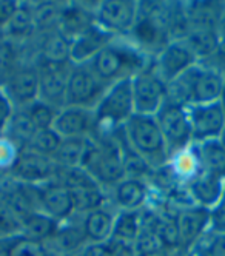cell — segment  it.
Listing matches in <instances>:
<instances>
[{
  "label": "cell",
  "instance_id": "16",
  "mask_svg": "<svg viewBox=\"0 0 225 256\" xmlns=\"http://www.w3.org/2000/svg\"><path fill=\"white\" fill-rule=\"evenodd\" d=\"M66 62L44 60L37 68L39 72V99L52 105L54 108L65 106V90L70 74Z\"/></svg>",
  "mask_w": 225,
  "mask_h": 256
},
{
  "label": "cell",
  "instance_id": "19",
  "mask_svg": "<svg viewBox=\"0 0 225 256\" xmlns=\"http://www.w3.org/2000/svg\"><path fill=\"white\" fill-rule=\"evenodd\" d=\"M4 91L14 106L26 108L39 99V72L36 68H22L14 71Z\"/></svg>",
  "mask_w": 225,
  "mask_h": 256
},
{
  "label": "cell",
  "instance_id": "11",
  "mask_svg": "<svg viewBox=\"0 0 225 256\" xmlns=\"http://www.w3.org/2000/svg\"><path fill=\"white\" fill-rule=\"evenodd\" d=\"M193 144L220 139L225 133V113L220 102L188 106Z\"/></svg>",
  "mask_w": 225,
  "mask_h": 256
},
{
  "label": "cell",
  "instance_id": "20",
  "mask_svg": "<svg viewBox=\"0 0 225 256\" xmlns=\"http://www.w3.org/2000/svg\"><path fill=\"white\" fill-rule=\"evenodd\" d=\"M188 192L198 207L213 212L225 196V179L202 170L188 182Z\"/></svg>",
  "mask_w": 225,
  "mask_h": 256
},
{
  "label": "cell",
  "instance_id": "38",
  "mask_svg": "<svg viewBox=\"0 0 225 256\" xmlns=\"http://www.w3.org/2000/svg\"><path fill=\"white\" fill-rule=\"evenodd\" d=\"M20 153L22 150L11 139L6 136H0V172H11Z\"/></svg>",
  "mask_w": 225,
  "mask_h": 256
},
{
  "label": "cell",
  "instance_id": "1",
  "mask_svg": "<svg viewBox=\"0 0 225 256\" xmlns=\"http://www.w3.org/2000/svg\"><path fill=\"white\" fill-rule=\"evenodd\" d=\"M170 88L174 90V93L168 94V99L185 106L205 105L220 100L225 79L220 71L196 64L186 70L179 79L168 85V90Z\"/></svg>",
  "mask_w": 225,
  "mask_h": 256
},
{
  "label": "cell",
  "instance_id": "40",
  "mask_svg": "<svg viewBox=\"0 0 225 256\" xmlns=\"http://www.w3.org/2000/svg\"><path fill=\"white\" fill-rule=\"evenodd\" d=\"M14 112H16V106L6 96L4 88H0V136H4Z\"/></svg>",
  "mask_w": 225,
  "mask_h": 256
},
{
  "label": "cell",
  "instance_id": "3",
  "mask_svg": "<svg viewBox=\"0 0 225 256\" xmlns=\"http://www.w3.org/2000/svg\"><path fill=\"white\" fill-rule=\"evenodd\" d=\"M122 128L130 145L148 164L150 168H159L170 159L165 139L154 116L134 114Z\"/></svg>",
  "mask_w": 225,
  "mask_h": 256
},
{
  "label": "cell",
  "instance_id": "2",
  "mask_svg": "<svg viewBox=\"0 0 225 256\" xmlns=\"http://www.w3.org/2000/svg\"><path fill=\"white\" fill-rule=\"evenodd\" d=\"M86 65L99 80L110 86L122 79H133L146 68V60L136 46L112 40Z\"/></svg>",
  "mask_w": 225,
  "mask_h": 256
},
{
  "label": "cell",
  "instance_id": "27",
  "mask_svg": "<svg viewBox=\"0 0 225 256\" xmlns=\"http://www.w3.org/2000/svg\"><path fill=\"white\" fill-rule=\"evenodd\" d=\"M172 172L174 178L186 180V184L192 182L202 172L199 153L194 144L172 156Z\"/></svg>",
  "mask_w": 225,
  "mask_h": 256
},
{
  "label": "cell",
  "instance_id": "30",
  "mask_svg": "<svg viewBox=\"0 0 225 256\" xmlns=\"http://www.w3.org/2000/svg\"><path fill=\"white\" fill-rule=\"evenodd\" d=\"M86 241L84 228H82V222L80 226H64V227H58L56 233L52 234V238L50 240V242H52L60 253L66 254V253H72L74 250H78L79 246L82 242Z\"/></svg>",
  "mask_w": 225,
  "mask_h": 256
},
{
  "label": "cell",
  "instance_id": "29",
  "mask_svg": "<svg viewBox=\"0 0 225 256\" xmlns=\"http://www.w3.org/2000/svg\"><path fill=\"white\" fill-rule=\"evenodd\" d=\"M139 233H140L139 213L122 210L114 218V227H112V236L110 241L114 240V242L130 244L139 241Z\"/></svg>",
  "mask_w": 225,
  "mask_h": 256
},
{
  "label": "cell",
  "instance_id": "43",
  "mask_svg": "<svg viewBox=\"0 0 225 256\" xmlns=\"http://www.w3.org/2000/svg\"><path fill=\"white\" fill-rule=\"evenodd\" d=\"M224 142H225V140H224Z\"/></svg>",
  "mask_w": 225,
  "mask_h": 256
},
{
  "label": "cell",
  "instance_id": "33",
  "mask_svg": "<svg viewBox=\"0 0 225 256\" xmlns=\"http://www.w3.org/2000/svg\"><path fill=\"white\" fill-rule=\"evenodd\" d=\"M26 114L30 116V119L32 120L34 126L39 130H46V128H52V124L56 120V116H58L59 110L54 108L52 105L37 99L34 104L28 105L26 108H24Z\"/></svg>",
  "mask_w": 225,
  "mask_h": 256
},
{
  "label": "cell",
  "instance_id": "4",
  "mask_svg": "<svg viewBox=\"0 0 225 256\" xmlns=\"http://www.w3.org/2000/svg\"><path fill=\"white\" fill-rule=\"evenodd\" d=\"M80 168L99 184H118L125 178L122 153L116 139L88 140Z\"/></svg>",
  "mask_w": 225,
  "mask_h": 256
},
{
  "label": "cell",
  "instance_id": "24",
  "mask_svg": "<svg viewBox=\"0 0 225 256\" xmlns=\"http://www.w3.org/2000/svg\"><path fill=\"white\" fill-rule=\"evenodd\" d=\"M36 133H37V128L34 126V124L30 119V116L26 114V112L24 108H18L14 112L4 136L11 139L17 147L24 152L28 148V145L32 140Z\"/></svg>",
  "mask_w": 225,
  "mask_h": 256
},
{
  "label": "cell",
  "instance_id": "42",
  "mask_svg": "<svg viewBox=\"0 0 225 256\" xmlns=\"http://www.w3.org/2000/svg\"><path fill=\"white\" fill-rule=\"evenodd\" d=\"M220 105H222V108H224V113H225V88H224V93H222V96H220Z\"/></svg>",
  "mask_w": 225,
  "mask_h": 256
},
{
  "label": "cell",
  "instance_id": "14",
  "mask_svg": "<svg viewBox=\"0 0 225 256\" xmlns=\"http://www.w3.org/2000/svg\"><path fill=\"white\" fill-rule=\"evenodd\" d=\"M196 54L186 42H173L162 48L154 70L160 79L166 85H170L179 79L186 70L196 65Z\"/></svg>",
  "mask_w": 225,
  "mask_h": 256
},
{
  "label": "cell",
  "instance_id": "9",
  "mask_svg": "<svg viewBox=\"0 0 225 256\" xmlns=\"http://www.w3.org/2000/svg\"><path fill=\"white\" fill-rule=\"evenodd\" d=\"M134 100V114L156 116L168 98V85L154 68H144L131 79Z\"/></svg>",
  "mask_w": 225,
  "mask_h": 256
},
{
  "label": "cell",
  "instance_id": "35",
  "mask_svg": "<svg viewBox=\"0 0 225 256\" xmlns=\"http://www.w3.org/2000/svg\"><path fill=\"white\" fill-rule=\"evenodd\" d=\"M34 26H36L34 12L28 6L17 5L12 17L6 25V30L10 34H14V36H25V34L31 32L34 30Z\"/></svg>",
  "mask_w": 225,
  "mask_h": 256
},
{
  "label": "cell",
  "instance_id": "26",
  "mask_svg": "<svg viewBox=\"0 0 225 256\" xmlns=\"http://www.w3.org/2000/svg\"><path fill=\"white\" fill-rule=\"evenodd\" d=\"M94 22H96L94 16H91L82 6L64 8L60 12V19H59V26L62 30L60 34H64L66 39L72 40L76 36H79L82 31H85Z\"/></svg>",
  "mask_w": 225,
  "mask_h": 256
},
{
  "label": "cell",
  "instance_id": "32",
  "mask_svg": "<svg viewBox=\"0 0 225 256\" xmlns=\"http://www.w3.org/2000/svg\"><path fill=\"white\" fill-rule=\"evenodd\" d=\"M60 142H62V138L56 133L54 128H46V130H39L34 134L26 150H31L34 153H39L42 156H48L52 159V156L59 148Z\"/></svg>",
  "mask_w": 225,
  "mask_h": 256
},
{
  "label": "cell",
  "instance_id": "17",
  "mask_svg": "<svg viewBox=\"0 0 225 256\" xmlns=\"http://www.w3.org/2000/svg\"><path fill=\"white\" fill-rule=\"evenodd\" d=\"M112 40H114V36L94 22L71 40L70 60L74 65H86Z\"/></svg>",
  "mask_w": 225,
  "mask_h": 256
},
{
  "label": "cell",
  "instance_id": "28",
  "mask_svg": "<svg viewBox=\"0 0 225 256\" xmlns=\"http://www.w3.org/2000/svg\"><path fill=\"white\" fill-rule=\"evenodd\" d=\"M90 139L74 138V139H62L60 145L56 154L52 156V160L56 166L62 168H76L80 167V162L84 158V153L86 150Z\"/></svg>",
  "mask_w": 225,
  "mask_h": 256
},
{
  "label": "cell",
  "instance_id": "41",
  "mask_svg": "<svg viewBox=\"0 0 225 256\" xmlns=\"http://www.w3.org/2000/svg\"><path fill=\"white\" fill-rule=\"evenodd\" d=\"M17 5V2H0V31L6 30V25L12 17Z\"/></svg>",
  "mask_w": 225,
  "mask_h": 256
},
{
  "label": "cell",
  "instance_id": "22",
  "mask_svg": "<svg viewBox=\"0 0 225 256\" xmlns=\"http://www.w3.org/2000/svg\"><path fill=\"white\" fill-rule=\"evenodd\" d=\"M148 199V187L139 178H124L114 186V202L125 212H138Z\"/></svg>",
  "mask_w": 225,
  "mask_h": 256
},
{
  "label": "cell",
  "instance_id": "15",
  "mask_svg": "<svg viewBox=\"0 0 225 256\" xmlns=\"http://www.w3.org/2000/svg\"><path fill=\"white\" fill-rule=\"evenodd\" d=\"M52 128L62 139H90L91 133L98 130L94 110L82 106H64L56 116Z\"/></svg>",
  "mask_w": 225,
  "mask_h": 256
},
{
  "label": "cell",
  "instance_id": "13",
  "mask_svg": "<svg viewBox=\"0 0 225 256\" xmlns=\"http://www.w3.org/2000/svg\"><path fill=\"white\" fill-rule=\"evenodd\" d=\"M37 208L45 214L51 216L54 221L65 222L76 212L70 192L60 184L58 179L45 182V184L32 187Z\"/></svg>",
  "mask_w": 225,
  "mask_h": 256
},
{
  "label": "cell",
  "instance_id": "21",
  "mask_svg": "<svg viewBox=\"0 0 225 256\" xmlns=\"http://www.w3.org/2000/svg\"><path fill=\"white\" fill-rule=\"evenodd\" d=\"M114 214L110 210L100 207L85 213L82 219V228L90 244H104L108 242L112 236L114 227Z\"/></svg>",
  "mask_w": 225,
  "mask_h": 256
},
{
  "label": "cell",
  "instance_id": "5",
  "mask_svg": "<svg viewBox=\"0 0 225 256\" xmlns=\"http://www.w3.org/2000/svg\"><path fill=\"white\" fill-rule=\"evenodd\" d=\"M98 128H122L134 116V100L131 79H122L111 84L98 106L94 108Z\"/></svg>",
  "mask_w": 225,
  "mask_h": 256
},
{
  "label": "cell",
  "instance_id": "25",
  "mask_svg": "<svg viewBox=\"0 0 225 256\" xmlns=\"http://www.w3.org/2000/svg\"><path fill=\"white\" fill-rule=\"evenodd\" d=\"M58 227V221H54L51 216L45 214L44 212L37 210L22 221V234L30 238V240L45 244L52 238Z\"/></svg>",
  "mask_w": 225,
  "mask_h": 256
},
{
  "label": "cell",
  "instance_id": "36",
  "mask_svg": "<svg viewBox=\"0 0 225 256\" xmlns=\"http://www.w3.org/2000/svg\"><path fill=\"white\" fill-rule=\"evenodd\" d=\"M22 234V222L14 212L0 199V240H12Z\"/></svg>",
  "mask_w": 225,
  "mask_h": 256
},
{
  "label": "cell",
  "instance_id": "23",
  "mask_svg": "<svg viewBox=\"0 0 225 256\" xmlns=\"http://www.w3.org/2000/svg\"><path fill=\"white\" fill-rule=\"evenodd\" d=\"M194 145L199 153L202 170L225 179V142L214 139Z\"/></svg>",
  "mask_w": 225,
  "mask_h": 256
},
{
  "label": "cell",
  "instance_id": "34",
  "mask_svg": "<svg viewBox=\"0 0 225 256\" xmlns=\"http://www.w3.org/2000/svg\"><path fill=\"white\" fill-rule=\"evenodd\" d=\"M71 40L64 34H52L44 45V60L50 62H66L70 59Z\"/></svg>",
  "mask_w": 225,
  "mask_h": 256
},
{
  "label": "cell",
  "instance_id": "18",
  "mask_svg": "<svg viewBox=\"0 0 225 256\" xmlns=\"http://www.w3.org/2000/svg\"><path fill=\"white\" fill-rule=\"evenodd\" d=\"M179 246L184 248L194 247L212 226V212L202 207H186L174 218Z\"/></svg>",
  "mask_w": 225,
  "mask_h": 256
},
{
  "label": "cell",
  "instance_id": "10",
  "mask_svg": "<svg viewBox=\"0 0 225 256\" xmlns=\"http://www.w3.org/2000/svg\"><path fill=\"white\" fill-rule=\"evenodd\" d=\"M139 19V4L131 0H105L96 8L94 20L99 26L116 34L133 31Z\"/></svg>",
  "mask_w": 225,
  "mask_h": 256
},
{
  "label": "cell",
  "instance_id": "12",
  "mask_svg": "<svg viewBox=\"0 0 225 256\" xmlns=\"http://www.w3.org/2000/svg\"><path fill=\"white\" fill-rule=\"evenodd\" d=\"M58 170L59 167L56 166V162L51 158L42 156L31 150H24L11 173L17 182L36 187L45 184V182L54 180L56 176H58Z\"/></svg>",
  "mask_w": 225,
  "mask_h": 256
},
{
  "label": "cell",
  "instance_id": "31",
  "mask_svg": "<svg viewBox=\"0 0 225 256\" xmlns=\"http://www.w3.org/2000/svg\"><path fill=\"white\" fill-rule=\"evenodd\" d=\"M5 256H50V252L46 248V244L20 234L10 240Z\"/></svg>",
  "mask_w": 225,
  "mask_h": 256
},
{
  "label": "cell",
  "instance_id": "8",
  "mask_svg": "<svg viewBox=\"0 0 225 256\" xmlns=\"http://www.w3.org/2000/svg\"><path fill=\"white\" fill-rule=\"evenodd\" d=\"M108 85L98 79L88 65H74L70 70L65 90V106L94 110L105 94Z\"/></svg>",
  "mask_w": 225,
  "mask_h": 256
},
{
  "label": "cell",
  "instance_id": "6",
  "mask_svg": "<svg viewBox=\"0 0 225 256\" xmlns=\"http://www.w3.org/2000/svg\"><path fill=\"white\" fill-rule=\"evenodd\" d=\"M154 118L165 139L170 158L193 144L188 106L166 98Z\"/></svg>",
  "mask_w": 225,
  "mask_h": 256
},
{
  "label": "cell",
  "instance_id": "7",
  "mask_svg": "<svg viewBox=\"0 0 225 256\" xmlns=\"http://www.w3.org/2000/svg\"><path fill=\"white\" fill-rule=\"evenodd\" d=\"M56 179L70 192L76 212L88 213L91 210L104 207V193L100 184L80 167L76 168L59 167Z\"/></svg>",
  "mask_w": 225,
  "mask_h": 256
},
{
  "label": "cell",
  "instance_id": "37",
  "mask_svg": "<svg viewBox=\"0 0 225 256\" xmlns=\"http://www.w3.org/2000/svg\"><path fill=\"white\" fill-rule=\"evenodd\" d=\"M194 256H225V232L210 233L194 246Z\"/></svg>",
  "mask_w": 225,
  "mask_h": 256
},
{
  "label": "cell",
  "instance_id": "39",
  "mask_svg": "<svg viewBox=\"0 0 225 256\" xmlns=\"http://www.w3.org/2000/svg\"><path fill=\"white\" fill-rule=\"evenodd\" d=\"M186 44H188L192 51L196 54V58H199L200 54L213 52L216 45H218L214 38H213V34H210L207 31H198V32H194Z\"/></svg>",
  "mask_w": 225,
  "mask_h": 256
}]
</instances>
